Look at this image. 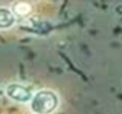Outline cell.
Listing matches in <instances>:
<instances>
[{"label":"cell","instance_id":"obj_1","mask_svg":"<svg viewBox=\"0 0 122 114\" xmlns=\"http://www.w3.org/2000/svg\"><path fill=\"white\" fill-rule=\"evenodd\" d=\"M59 105V98L54 91L40 90L33 96L30 110L35 114H52Z\"/></svg>","mask_w":122,"mask_h":114},{"label":"cell","instance_id":"obj_2","mask_svg":"<svg viewBox=\"0 0 122 114\" xmlns=\"http://www.w3.org/2000/svg\"><path fill=\"white\" fill-rule=\"evenodd\" d=\"M6 96L17 103H28L33 99V94L29 88L18 83H11L5 89Z\"/></svg>","mask_w":122,"mask_h":114},{"label":"cell","instance_id":"obj_3","mask_svg":"<svg viewBox=\"0 0 122 114\" xmlns=\"http://www.w3.org/2000/svg\"><path fill=\"white\" fill-rule=\"evenodd\" d=\"M16 21L15 14L7 7H0V30H7L13 26Z\"/></svg>","mask_w":122,"mask_h":114},{"label":"cell","instance_id":"obj_4","mask_svg":"<svg viewBox=\"0 0 122 114\" xmlns=\"http://www.w3.org/2000/svg\"><path fill=\"white\" fill-rule=\"evenodd\" d=\"M32 11V6L29 3L24 2V1H18L15 2L12 7V12L16 16H25Z\"/></svg>","mask_w":122,"mask_h":114}]
</instances>
